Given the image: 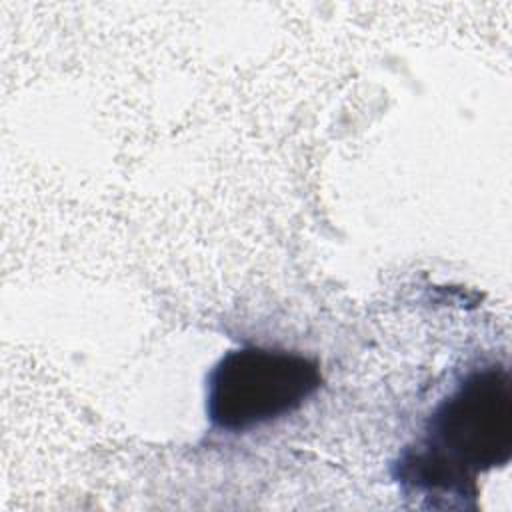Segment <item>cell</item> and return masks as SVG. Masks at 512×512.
<instances>
[{
  "instance_id": "2",
  "label": "cell",
  "mask_w": 512,
  "mask_h": 512,
  "mask_svg": "<svg viewBox=\"0 0 512 512\" xmlns=\"http://www.w3.org/2000/svg\"><path fill=\"white\" fill-rule=\"evenodd\" d=\"M322 386L320 364L304 354L242 346L206 376V414L216 430L246 432L298 410Z\"/></svg>"
},
{
  "instance_id": "1",
  "label": "cell",
  "mask_w": 512,
  "mask_h": 512,
  "mask_svg": "<svg viewBox=\"0 0 512 512\" xmlns=\"http://www.w3.org/2000/svg\"><path fill=\"white\" fill-rule=\"evenodd\" d=\"M512 456V384L506 366L468 374L430 414L424 436L406 448L396 478L410 490L476 496V474Z\"/></svg>"
}]
</instances>
